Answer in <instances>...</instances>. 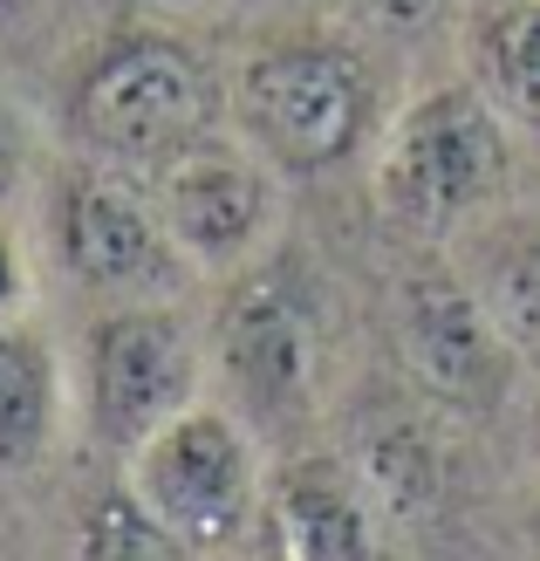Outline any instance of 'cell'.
Masks as SVG:
<instances>
[{
  "instance_id": "1",
  "label": "cell",
  "mask_w": 540,
  "mask_h": 561,
  "mask_svg": "<svg viewBox=\"0 0 540 561\" xmlns=\"http://www.w3.org/2000/svg\"><path fill=\"white\" fill-rule=\"evenodd\" d=\"M219 110V90L192 48L164 35H130L96 55L76 82V130L117 164H172L198 145Z\"/></svg>"
},
{
  "instance_id": "2",
  "label": "cell",
  "mask_w": 540,
  "mask_h": 561,
  "mask_svg": "<svg viewBox=\"0 0 540 561\" xmlns=\"http://www.w3.org/2000/svg\"><path fill=\"white\" fill-rule=\"evenodd\" d=\"M506 179V145H499V124L486 117V103L466 96V90H445V96H424L390 137V158H383V213L411 233H451L472 206H486Z\"/></svg>"
},
{
  "instance_id": "3",
  "label": "cell",
  "mask_w": 540,
  "mask_h": 561,
  "mask_svg": "<svg viewBox=\"0 0 540 561\" xmlns=\"http://www.w3.org/2000/svg\"><path fill=\"white\" fill-rule=\"evenodd\" d=\"M363 117H369V82L335 48H274L253 55L240 76V124L288 172L335 164L363 137Z\"/></svg>"
},
{
  "instance_id": "4",
  "label": "cell",
  "mask_w": 540,
  "mask_h": 561,
  "mask_svg": "<svg viewBox=\"0 0 540 561\" xmlns=\"http://www.w3.org/2000/svg\"><path fill=\"white\" fill-rule=\"evenodd\" d=\"M137 486H145V507L179 535V548H192V554L233 548L253 514L246 432L219 411H185L145 438Z\"/></svg>"
},
{
  "instance_id": "5",
  "label": "cell",
  "mask_w": 540,
  "mask_h": 561,
  "mask_svg": "<svg viewBox=\"0 0 540 561\" xmlns=\"http://www.w3.org/2000/svg\"><path fill=\"white\" fill-rule=\"evenodd\" d=\"M192 390V335L164 308H124L90 335V404L110 445H145Z\"/></svg>"
},
{
  "instance_id": "6",
  "label": "cell",
  "mask_w": 540,
  "mask_h": 561,
  "mask_svg": "<svg viewBox=\"0 0 540 561\" xmlns=\"http://www.w3.org/2000/svg\"><path fill=\"white\" fill-rule=\"evenodd\" d=\"M390 329H397L404 370L432 390V398H445L451 411H486L506 390V356H499L506 335L493 329V316L459 288V280L411 274L404 288H397Z\"/></svg>"
},
{
  "instance_id": "7",
  "label": "cell",
  "mask_w": 540,
  "mask_h": 561,
  "mask_svg": "<svg viewBox=\"0 0 540 561\" xmlns=\"http://www.w3.org/2000/svg\"><path fill=\"white\" fill-rule=\"evenodd\" d=\"M62 240L90 288H145L164 274V233L124 172L82 164L62 192Z\"/></svg>"
},
{
  "instance_id": "8",
  "label": "cell",
  "mask_w": 540,
  "mask_h": 561,
  "mask_svg": "<svg viewBox=\"0 0 540 561\" xmlns=\"http://www.w3.org/2000/svg\"><path fill=\"white\" fill-rule=\"evenodd\" d=\"M261 213H267V192L253 179V164H240L233 151H212L206 137L185 145L164 172V227L179 233V247L206 261L240 254L261 227Z\"/></svg>"
},
{
  "instance_id": "9",
  "label": "cell",
  "mask_w": 540,
  "mask_h": 561,
  "mask_svg": "<svg viewBox=\"0 0 540 561\" xmlns=\"http://www.w3.org/2000/svg\"><path fill=\"white\" fill-rule=\"evenodd\" d=\"M226 363L253 404L308 411L315 398V329L280 288H246L226 316Z\"/></svg>"
},
{
  "instance_id": "10",
  "label": "cell",
  "mask_w": 540,
  "mask_h": 561,
  "mask_svg": "<svg viewBox=\"0 0 540 561\" xmlns=\"http://www.w3.org/2000/svg\"><path fill=\"white\" fill-rule=\"evenodd\" d=\"M274 541H280V554H295V561H349V554H369V527H363L356 486L329 459L288 466V472H280V486H274Z\"/></svg>"
},
{
  "instance_id": "11",
  "label": "cell",
  "mask_w": 540,
  "mask_h": 561,
  "mask_svg": "<svg viewBox=\"0 0 540 561\" xmlns=\"http://www.w3.org/2000/svg\"><path fill=\"white\" fill-rule=\"evenodd\" d=\"M48 404L55 377L35 335L0 329V472H21L48 438Z\"/></svg>"
},
{
  "instance_id": "12",
  "label": "cell",
  "mask_w": 540,
  "mask_h": 561,
  "mask_svg": "<svg viewBox=\"0 0 540 561\" xmlns=\"http://www.w3.org/2000/svg\"><path fill=\"white\" fill-rule=\"evenodd\" d=\"M486 76L506 110L540 130V0H520L486 27Z\"/></svg>"
},
{
  "instance_id": "13",
  "label": "cell",
  "mask_w": 540,
  "mask_h": 561,
  "mask_svg": "<svg viewBox=\"0 0 540 561\" xmlns=\"http://www.w3.org/2000/svg\"><path fill=\"white\" fill-rule=\"evenodd\" d=\"M486 316L506 335V350H520L527 363H540V247L506 254L486 280Z\"/></svg>"
},
{
  "instance_id": "14",
  "label": "cell",
  "mask_w": 540,
  "mask_h": 561,
  "mask_svg": "<svg viewBox=\"0 0 540 561\" xmlns=\"http://www.w3.org/2000/svg\"><path fill=\"white\" fill-rule=\"evenodd\" d=\"M82 548H90L96 561H172L179 554V535L158 514L130 507V500H110V507H96L90 541H82Z\"/></svg>"
},
{
  "instance_id": "15",
  "label": "cell",
  "mask_w": 540,
  "mask_h": 561,
  "mask_svg": "<svg viewBox=\"0 0 540 561\" xmlns=\"http://www.w3.org/2000/svg\"><path fill=\"white\" fill-rule=\"evenodd\" d=\"M363 8L383 27H397V35H417V27H432L445 14V0H363Z\"/></svg>"
},
{
  "instance_id": "16",
  "label": "cell",
  "mask_w": 540,
  "mask_h": 561,
  "mask_svg": "<svg viewBox=\"0 0 540 561\" xmlns=\"http://www.w3.org/2000/svg\"><path fill=\"white\" fill-rule=\"evenodd\" d=\"M14 145H21V130H14V110L0 103V185L14 179Z\"/></svg>"
},
{
  "instance_id": "17",
  "label": "cell",
  "mask_w": 540,
  "mask_h": 561,
  "mask_svg": "<svg viewBox=\"0 0 540 561\" xmlns=\"http://www.w3.org/2000/svg\"><path fill=\"white\" fill-rule=\"evenodd\" d=\"M14 288H21V274H14V254H8V240H0V316H8Z\"/></svg>"
},
{
  "instance_id": "18",
  "label": "cell",
  "mask_w": 540,
  "mask_h": 561,
  "mask_svg": "<svg viewBox=\"0 0 540 561\" xmlns=\"http://www.w3.org/2000/svg\"><path fill=\"white\" fill-rule=\"evenodd\" d=\"M0 8H14V0H0Z\"/></svg>"
}]
</instances>
